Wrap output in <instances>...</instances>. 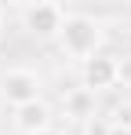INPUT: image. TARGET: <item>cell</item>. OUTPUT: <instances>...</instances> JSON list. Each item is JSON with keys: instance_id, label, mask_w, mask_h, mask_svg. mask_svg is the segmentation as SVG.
I'll return each mask as SVG.
<instances>
[{"instance_id": "6da1fadb", "label": "cell", "mask_w": 131, "mask_h": 135, "mask_svg": "<svg viewBox=\"0 0 131 135\" xmlns=\"http://www.w3.org/2000/svg\"><path fill=\"white\" fill-rule=\"evenodd\" d=\"M102 40H106V33H102V22L95 15H84V11L66 15V26L58 33V47H62L66 59H73V62L84 66L87 59H95L102 51Z\"/></svg>"}, {"instance_id": "7a4b0ae2", "label": "cell", "mask_w": 131, "mask_h": 135, "mask_svg": "<svg viewBox=\"0 0 131 135\" xmlns=\"http://www.w3.org/2000/svg\"><path fill=\"white\" fill-rule=\"evenodd\" d=\"M66 11L62 4H51V0H37V4H26L22 7V29L33 37V40H58L66 26Z\"/></svg>"}, {"instance_id": "3957f363", "label": "cell", "mask_w": 131, "mask_h": 135, "mask_svg": "<svg viewBox=\"0 0 131 135\" xmlns=\"http://www.w3.org/2000/svg\"><path fill=\"white\" fill-rule=\"evenodd\" d=\"M40 91H44V80L29 66H11V69L0 73V102H7L11 110L26 106V102H37Z\"/></svg>"}, {"instance_id": "277c9868", "label": "cell", "mask_w": 131, "mask_h": 135, "mask_svg": "<svg viewBox=\"0 0 131 135\" xmlns=\"http://www.w3.org/2000/svg\"><path fill=\"white\" fill-rule=\"evenodd\" d=\"M120 84V59L109 55V51H98L95 59H87L80 66V88H87L91 95H102V91H113Z\"/></svg>"}, {"instance_id": "5b68a950", "label": "cell", "mask_w": 131, "mask_h": 135, "mask_svg": "<svg viewBox=\"0 0 131 135\" xmlns=\"http://www.w3.org/2000/svg\"><path fill=\"white\" fill-rule=\"evenodd\" d=\"M51 106L44 102V99H37V102H26V106H15L11 110V124H15V132L18 135H40L51 128Z\"/></svg>"}, {"instance_id": "8992f818", "label": "cell", "mask_w": 131, "mask_h": 135, "mask_svg": "<svg viewBox=\"0 0 131 135\" xmlns=\"http://www.w3.org/2000/svg\"><path fill=\"white\" fill-rule=\"evenodd\" d=\"M62 117L73 120V124H84L95 117V95L87 88H69L62 95Z\"/></svg>"}, {"instance_id": "52a82bcc", "label": "cell", "mask_w": 131, "mask_h": 135, "mask_svg": "<svg viewBox=\"0 0 131 135\" xmlns=\"http://www.w3.org/2000/svg\"><path fill=\"white\" fill-rule=\"evenodd\" d=\"M109 128H113V120H106V117H91V120H84L80 124V135H109Z\"/></svg>"}, {"instance_id": "ba28073f", "label": "cell", "mask_w": 131, "mask_h": 135, "mask_svg": "<svg viewBox=\"0 0 131 135\" xmlns=\"http://www.w3.org/2000/svg\"><path fill=\"white\" fill-rule=\"evenodd\" d=\"M120 84H131V59H120Z\"/></svg>"}, {"instance_id": "9c48e42d", "label": "cell", "mask_w": 131, "mask_h": 135, "mask_svg": "<svg viewBox=\"0 0 131 135\" xmlns=\"http://www.w3.org/2000/svg\"><path fill=\"white\" fill-rule=\"evenodd\" d=\"M109 135H131V124H124V120H113Z\"/></svg>"}, {"instance_id": "30bf717a", "label": "cell", "mask_w": 131, "mask_h": 135, "mask_svg": "<svg viewBox=\"0 0 131 135\" xmlns=\"http://www.w3.org/2000/svg\"><path fill=\"white\" fill-rule=\"evenodd\" d=\"M40 135H62V132H58V128H47V132H40Z\"/></svg>"}, {"instance_id": "8fae6325", "label": "cell", "mask_w": 131, "mask_h": 135, "mask_svg": "<svg viewBox=\"0 0 131 135\" xmlns=\"http://www.w3.org/2000/svg\"><path fill=\"white\" fill-rule=\"evenodd\" d=\"M0 40H4V15H0Z\"/></svg>"}]
</instances>
